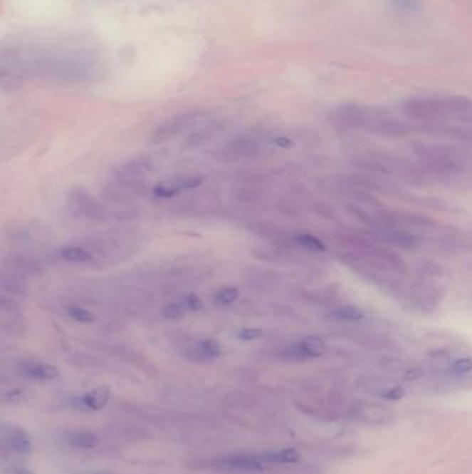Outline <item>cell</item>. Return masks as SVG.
Segmentation results:
<instances>
[{
	"label": "cell",
	"instance_id": "obj_8",
	"mask_svg": "<svg viewBox=\"0 0 472 474\" xmlns=\"http://www.w3.org/2000/svg\"><path fill=\"white\" fill-rule=\"evenodd\" d=\"M193 120V115H184V117H177L171 121H168L167 124L161 125L151 136V142L155 145L164 143L167 140H171L174 136L177 133H180L187 125L190 124V121Z\"/></svg>",
	"mask_w": 472,
	"mask_h": 474
},
{
	"label": "cell",
	"instance_id": "obj_23",
	"mask_svg": "<svg viewBox=\"0 0 472 474\" xmlns=\"http://www.w3.org/2000/svg\"><path fill=\"white\" fill-rule=\"evenodd\" d=\"M261 337H262V331L259 329L247 327V329H243L238 333V339L244 340V341H252V340H256V339H261Z\"/></svg>",
	"mask_w": 472,
	"mask_h": 474
},
{
	"label": "cell",
	"instance_id": "obj_13",
	"mask_svg": "<svg viewBox=\"0 0 472 474\" xmlns=\"http://www.w3.org/2000/svg\"><path fill=\"white\" fill-rule=\"evenodd\" d=\"M365 316V312L360 306L357 305H353V304H345V305H341L338 308H335L332 312H331V318L338 321V322H357L360 319H363Z\"/></svg>",
	"mask_w": 472,
	"mask_h": 474
},
{
	"label": "cell",
	"instance_id": "obj_10",
	"mask_svg": "<svg viewBox=\"0 0 472 474\" xmlns=\"http://www.w3.org/2000/svg\"><path fill=\"white\" fill-rule=\"evenodd\" d=\"M23 373L33 380H54L58 377V369L50 364L31 361L23 365Z\"/></svg>",
	"mask_w": 472,
	"mask_h": 474
},
{
	"label": "cell",
	"instance_id": "obj_6",
	"mask_svg": "<svg viewBox=\"0 0 472 474\" xmlns=\"http://www.w3.org/2000/svg\"><path fill=\"white\" fill-rule=\"evenodd\" d=\"M1 441L3 444L20 455H28L32 450V441L24 428L14 424H1Z\"/></svg>",
	"mask_w": 472,
	"mask_h": 474
},
{
	"label": "cell",
	"instance_id": "obj_17",
	"mask_svg": "<svg viewBox=\"0 0 472 474\" xmlns=\"http://www.w3.org/2000/svg\"><path fill=\"white\" fill-rule=\"evenodd\" d=\"M295 242L298 243L300 247L315 251V252H323L327 249L323 242L319 237L313 236V235H308V233L298 235V236H295Z\"/></svg>",
	"mask_w": 472,
	"mask_h": 474
},
{
	"label": "cell",
	"instance_id": "obj_1",
	"mask_svg": "<svg viewBox=\"0 0 472 474\" xmlns=\"http://www.w3.org/2000/svg\"><path fill=\"white\" fill-rule=\"evenodd\" d=\"M414 155L426 175L442 180H460L472 175V154L463 148L444 143H417Z\"/></svg>",
	"mask_w": 472,
	"mask_h": 474
},
{
	"label": "cell",
	"instance_id": "obj_15",
	"mask_svg": "<svg viewBox=\"0 0 472 474\" xmlns=\"http://www.w3.org/2000/svg\"><path fill=\"white\" fill-rule=\"evenodd\" d=\"M60 258L71 264H86L92 259V254L82 247H65L60 249Z\"/></svg>",
	"mask_w": 472,
	"mask_h": 474
},
{
	"label": "cell",
	"instance_id": "obj_27",
	"mask_svg": "<svg viewBox=\"0 0 472 474\" xmlns=\"http://www.w3.org/2000/svg\"><path fill=\"white\" fill-rule=\"evenodd\" d=\"M395 3H400L402 7L404 9H409L411 4H414V0H395Z\"/></svg>",
	"mask_w": 472,
	"mask_h": 474
},
{
	"label": "cell",
	"instance_id": "obj_21",
	"mask_svg": "<svg viewBox=\"0 0 472 474\" xmlns=\"http://www.w3.org/2000/svg\"><path fill=\"white\" fill-rule=\"evenodd\" d=\"M162 315L167 319H171V321L180 319L184 315V305L183 304H177V302H171L167 306H164Z\"/></svg>",
	"mask_w": 472,
	"mask_h": 474
},
{
	"label": "cell",
	"instance_id": "obj_25",
	"mask_svg": "<svg viewBox=\"0 0 472 474\" xmlns=\"http://www.w3.org/2000/svg\"><path fill=\"white\" fill-rule=\"evenodd\" d=\"M273 143L276 146L281 148V149H288V148L293 146L291 139H288V138H285V136H278V138H276L273 140Z\"/></svg>",
	"mask_w": 472,
	"mask_h": 474
},
{
	"label": "cell",
	"instance_id": "obj_11",
	"mask_svg": "<svg viewBox=\"0 0 472 474\" xmlns=\"http://www.w3.org/2000/svg\"><path fill=\"white\" fill-rule=\"evenodd\" d=\"M222 346L215 339H206L199 341L193 349L189 351V356L197 361H208L221 356Z\"/></svg>",
	"mask_w": 472,
	"mask_h": 474
},
{
	"label": "cell",
	"instance_id": "obj_14",
	"mask_svg": "<svg viewBox=\"0 0 472 474\" xmlns=\"http://www.w3.org/2000/svg\"><path fill=\"white\" fill-rule=\"evenodd\" d=\"M299 347L302 349L303 355L306 356V359L309 358H320L323 356L327 351V346L322 337L318 336H309L306 339H303L299 343Z\"/></svg>",
	"mask_w": 472,
	"mask_h": 474
},
{
	"label": "cell",
	"instance_id": "obj_9",
	"mask_svg": "<svg viewBox=\"0 0 472 474\" xmlns=\"http://www.w3.org/2000/svg\"><path fill=\"white\" fill-rule=\"evenodd\" d=\"M65 443L79 449H93L99 445V437L90 430H70L65 434Z\"/></svg>",
	"mask_w": 472,
	"mask_h": 474
},
{
	"label": "cell",
	"instance_id": "obj_22",
	"mask_svg": "<svg viewBox=\"0 0 472 474\" xmlns=\"http://www.w3.org/2000/svg\"><path fill=\"white\" fill-rule=\"evenodd\" d=\"M154 195L162 199H171L179 195V190L169 182L167 185H158L157 187H154Z\"/></svg>",
	"mask_w": 472,
	"mask_h": 474
},
{
	"label": "cell",
	"instance_id": "obj_24",
	"mask_svg": "<svg viewBox=\"0 0 472 474\" xmlns=\"http://www.w3.org/2000/svg\"><path fill=\"white\" fill-rule=\"evenodd\" d=\"M184 302H186L184 306H187V308L192 309V311H199V309L202 308V301H201L199 296H196V294H192V296L186 297V301H184Z\"/></svg>",
	"mask_w": 472,
	"mask_h": 474
},
{
	"label": "cell",
	"instance_id": "obj_16",
	"mask_svg": "<svg viewBox=\"0 0 472 474\" xmlns=\"http://www.w3.org/2000/svg\"><path fill=\"white\" fill-rule=\"evenodd\" d=\"M449 376L450 377H463L466 374H470L472 372V359L468 356L464 358H457L454 359L448 366Z\"/></svg>",
	"mask_w": 472,
	"mask_h": 474
},
{
	"label": "cell",
	"instance_id": "obj_12",
	"mask_svg": "<svg viewBox=\"0 0 472 474\" xmlns=\"http://www.w3.org/2000/svg\"><path fill=\"white\" fill-rule=\"evenodd\" d=\"M263 459L268 466L273 465H294L300 460V453L297 449L287 448L278 450H266L262 452Z\"/></svg>",
	"mask_w": 472,
	"mask_h": 474
},
{
	"label": "cell",
	"instance_id": "obj_20",
	"mask_svg": "<svg viewBox=\"0 0 472 474\" xmlns=\"http://www.w3.org/2000/svg\"><path fill=\"white\" fill-rule=\"evenodd\" d=\"M240 296V292L238 289L236 287H224L222 290H219L215 296V302L216 304H222V305H229V304H233L234 301H237Z\"/></svg>",
	"mask_w": 472,
	"mask_h": 474
},
{
	"label": "cell",
	"instance_id": "obj_2",
	"mask_svg": "<svg viewBox=\"0 0 472 474\" xmlns=\"http://www.w3.org/2000/svg\"><path fill=\"white\" fill-rule=\"evenodd\" d=\"M402 110L414 121L472 125V100L461 96L413 98L403 103Z\"/></svg>",
	"mask_w": 472,
	"mask_h": 474
},
{
	"label": "cell",
	"instance_id": "obj_5",
	"mask_svg": "<svg viewBox=\"0 0 472 474\" xmlns=\"http://www.w3.org/2000/svg\"><path fill=\"white\" fill-rule=\"evenodd\" d=\"M209 468L218 470H240V472H255L269 468L263 459V453H231L222 458L209 460Z\"/></svg>",
	"mask_w": 472,
	"mask_h": 474
},
{
	"label": "cell",
	"instance_id": "obj_26",
	"mask_svg": "<svg viewBox=\"0 0 472 474\" xmlns=\"http://www.w3.org/2000/svg\"><path fill=\"white\" fill-rule=\"evenodd\" d=\"M3 474H35L25 468H20V466H11L7 469H3Z\"/></svg>",
	"mask_w": 472,
	"mask_h": 474
},
{
	"label": "cell",
	"instance_id": "obj_28",
	"mask_svg": "<svg viewBox=\"0 0 472 474\" xmlns=\"http://www.w3.org/2000/svg\"><path fill=\"white\" fill-rule=\"evenodd\" d=\"M96 474H110V473H96Z\"/></svg>",
	"mask_w": 472,
	"mask_h": 474
},
{
	"label": "cell",
	"instance_id": "obj_3",
	"mask_svg": "<svg viewBox=\"0 0 472 474\" xmlns=\"http://www.w3.org/2000/svg\"><path fill=\"white\" fill-rule=\"evenodd\" d=\"M337 123L345 128L366 130L381 138H402L409 133V125L384 108L348 104L337 108Z\"/></svg>",
	"mask_w": 472,
	"mask_h": 474
},
{
	"label": "cell",
	"instance_id": "obj_18",
	"mask_svg": "<svg viewBox=\"0 0 472 474\" xmlns=\"http://www.w3.org/2000/svg\"><path fill=\"white\" fill-rule=\"evenodd\" d=\"M171 183L179 192H182V190H189V189H197L204 183V177L202 176H184V177L176 179Z\"/></svg>",
	"mask_w": 472,
	"mask_h": 474
},
{
	"label": "cell",
	"instance_id": "obj_19",
	"mask_svg": "<svg viewBox=\"0 0 472 474\" xmlns=\"http://www.w3.org/2000/svg\"><path fill=\"white\" fill-rule=\"evenodd\" d=\"M68 315L74 321L80 322V324H92L95 321V315L90 311H88V309H85L82 306H76V305L68 308Z\"/></svg>",
	"mask_w": 472,
	"mask_h": 474
},
{
	"label": "cell",
	"instance_id": "obj_4",
	"mask_svg": "<svg viewBox=\"0 0 472 474\" xmlns=\"http://www.w3.org/2000/svg\"><path fill=\"white\" fill-rule=\"evenodd\" d=\"M353 164L359 170H365L369 174L385 176L397 182H406L413 185L424 182L426 176L420 165H416L410 160L400 157L398 154L384 151L366 153L353 160Z\"/></svg>",
	"mask_w": 472,
	"mask_h": 474
},
{
	"label": "cell",
	"instance_id": "obj_7",
	"mask_svg": "<svg viewBox=\"0 0 472 474\" xmlns=\"http://www.w3.org/2000/svg\"><path fill=\"white\" fill-rule=\"evenodd\" d=\"M110 398V390L107 386H99L86 394L75 398L74 406L83 411H101Z\"/></svg>",
	"mask_w": 472,
	"mask_h": 474
}]
</instances>
